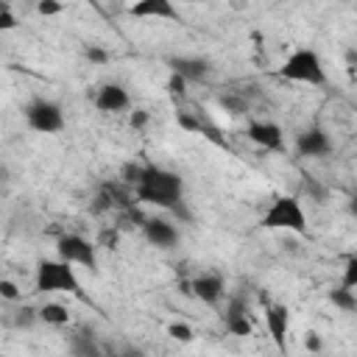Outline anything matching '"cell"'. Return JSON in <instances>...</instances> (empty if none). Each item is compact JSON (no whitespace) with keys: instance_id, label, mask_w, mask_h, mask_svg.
<instances>
[{"instance_id":"6da1fadb","label":"cell","mask_w":357,"mask_h":357,"mask_svg":"<svg viewBox=\"0 0 357 357\" xmlns=\"http://www.w3.org/2000/svg\"><path fill=\"white\" fill-rule=\"evenodd\" d=\"M134 195L142 204L162 206V209L178 215L181 220H192V215L184 204V181L173 170H165L159 165H145V176L139 181V187L134 190Z\"/></svg>"},{"instance_id":"7a4b0ae2","label":"cell","mask_w":357,"mask_h":357,"mask_svg":"<svg viewBox=\"0 0 357 357\" xmlns=\"http://www.w3.org/2000/svg\"><path fill=\"white\" fill-rule=\"evenodd\" d=\"M33 284L39 293H73V296L84 293L75 268L64 259H39Z\"/></svg>"},{"instance_id":"3957f363","label":"cell","mask_w":357,"mask_h":357,"mask_svg":"<svg viewBox=\"0 0 357 357\" xmlns=\"http://www.w3.org/2000/svg\"><path fill=\"white\" fill-rule=\"evenodd\" d=\"M279 75L287 78V81H298V84H312V86H324L326 84V70H324V61L315 50L310 47H298L293 50L284 64L279 67Z\"/></svg>"},{"instance_id":"277c9868","label":"cell","mask_w":357,"mask_h":357,"mask_svg":"<svg viewBox=\"0 0 357 357\" xmlns=\"http://www.w3.org/2000/svg\"><path fill=\"white\" fill-rule=\"evenodd\" d=\"M262 229H284V231H296V234H307V215L301 209V201L293 195H279L268 212L259 220Z\"/></svg>"},{"instance_id":"5b68a950","label":"cell","mask_w":357,"mask_h":357,"mask_svg":"<svg viewBox=\"0 0 357 357\" xmlns=\"http://www.w3.org/2000/svg\"><path fill=\"white\" fill-rule=\"evenodd\" d=\"M25 120L39 134H56V131L64 128V112H61V106L56 100H45V98L28 103Z\"/></svg>"},{"instance_id":"8992f818","label":"cell","mask_w":357,"mask_h":357,"mask_svg":"<svg viewBox=\"0 0 357 357\" xmlns=\"http://www.w3.org/2000/svg\"><path fill=\"white\" fill-rule=\"evenodd\" d=\"M56 251H59V259H64L70 265H81L86 271H98L95 245L89 240H84L81 234H61L56 240Z\"/></svg>"},{"instance_id":"52a82bcc","label":"cell","mask_w":357,"mask_h":357,"mask_svg":"<svg viewBox=\"0 0 357 357\" xmlns=\"http://www.w3.org/2000/svg\"><path fill=\"white\" fill-rule=\"evenodd\" d=\"M245 137H248L254 145L265 148V151H282V148H284V134H282V128H279L276 123H268V120H251V123L245 126Z\"/></svg>"},{"instance_id":"ba28073f","label":"cell","mask_w":357,"mask_h":357,"mask_svg":"<svg viewBox=\"0 0 357 357\" xmlns=\"http://www.w3.org/2000/svg\"><path fill=\"white\" fill-rule=\"evenodd\" d=\"M265 324H268V335H271L273 346L279 351H287V329H290V312H287V307L284 304H268Z\"/></svg>"},{"instance_id":"9c48e42d","label":"cell","mask_w":357,"mask_h":357,"mask_svg":"<svg viewBox=\"0 0 357 357\" xmlns=\"http://www.w3.org/2000/svg\"><path fill=\"white\" fill-rule=\"evenodd\" d=\"M128 14L139 17V20H173V22H181V14L170 0H139V3H134L128 8Z\"/></svg>"},{"instance_id":"30bf717a","label":"cell","mask_w":357,"mask_h":357,"mask_svg":"<svg viewBox=\"0 0 357 357\" xmlns=\"http://www.w3.org/2000/svg\"><path fill=\"white\" fill-rule=\"evenodd\" d=\"M142 234L156 248H173L178 243V229L165 218H148V223L142 226Z\"/></svg>"},{"instance_id":"8fae6325","label":"cell","mask_w":357,"mask_h":357,"mask_svg":"<svg viewBox=\"0 0 357 357\" xmlns=\"http://www.w3.org/2000/svg\"><path fill=\"white\" fill-rule=\"evenodd\" d=\"M167 64L184 81H204L209 75V61L201 59V56H173Z\"/></svg>"},{"instance_id":"7c38bea8","label":"cell","mask_w":357,"mask_h":357,"mask_svg":"<svg viewBox=\"0 0 357 357\" xmlns=\"http://www.w3.org/2000/svg\"><path fill=\"white\" fill-rule=\"evenodd\" d=\"M329 148H332V142L324 128H307L296 137V151L301 156H326Z\"/></svg>"},{"instance_id":"4fadbf2b","label":"cell","mask_w":357,"mask_h":357,"mask_svg":"<svg viewBox=\"0 0 357 357\" xmlns=\"http://www.w3.org/2000/svg\"><path fill=\"white\" fill-rule=\"evenodd\" d=\"M95 106H98V112H106V114L123 112V109H128V92L120 84H106L98 89Z\"/></svg>"},{"instance_id":"5bb4252c","label":"cell","mask_w":357,"mask_h":357,"mask_svg":"<svg viewBox=\"0 0 357 357\" xmlns=\"http://www.w3.org/2000/svg\"><path fill=\"white\" fill-rule=\"evenodd\" d=\"M192 296L201 298L204 304H218L220 296H223V279L218 273H204V276H195L192 279Z\"/></svg>"},{"instance_id":"9a60e30c","label":"cell","mask_w":357,"mask_h":357,"mask_svg":"<svg viewBox=\"0 0 357 357\" xmlns=\"http://www.w3.org/2000/svg\"><path fill=\"white\" fill-rule=\"evenodd\" d=\"M39 321H45V324H50V326H64V324L70 321V312H67L64 304L50 301V304H45V307L39 310Z\"/></svg>"},{"instance_id":"2e32d148","label":"cell","mask_w":357,"mask_h":357,"mask_svg":"<svg viewBox=\"0 0 357 357\" xmlns=\"http://www.w3.org/2000/svg\"><path fill=\"white\" fill-rule=\"evenodd\" d=\"M70 351H73V357H103L100 354V349L92 343V337L89 335H73V340H70Z\"/></svg>"},{"instance_id":"e0dca14e","label":"cell","mask_w":357,"mask_h":357,"mask_svg":"<svg viewBox=\"0 0 357 357\" xmlns=\"http://www.w3.org/2000/svg\"><path fill=\"white\" fill-rule=\"evenodd\" d=\"M329 301H332L337 310H343V312H354V310H357V296H354L349 287H343V284L329 293Z\"/></svg>"},{"instance_id":"ac0fdd59","label":"cell","mask_w":357,"mask_h":357,"mask_svg":"<svg viewBox=\"0 0 357 357\" xmlns=\"http://www.w3.org/2000/svg\"><path fill=\"white\" fill-rule=\"evenodd\" d=\"M142 176H145V165H139V162H126L123 170H120V181L128 184V187H134V190L139 187Z\"/></svg>"},{"instance_id":"d6986e66","label":"cell","mask_w":357,"mask_h":357,"mask_svg":"<svg viewBox=\"0 0 357 357\" xmlns=\"http://www.w3.org/2000/svg\"><path fill=\"white\" fill-rule=\"evenodd\" d=\"M145 223H148V218L137 206H128V209L120 212V229H142Z\"/></svg>"},{"instance_id":"ffe728a7","label":"cell","mask_w":357,"mask_h":357,"mask_svg":"<svg viewBox=\"0 0 357 357\" xmlns=\"http://www.w3.org/2000/svg\"><path fill=\"white\" fill-rule=\"evenodd\" d=\"M176 123H178V128H184L190 134H201V126H204V120L190 112H176Z\"/></svg>"},{"instance_id":"44dd1931","label":"cell","mask_w":357,"mask_h":357,"mask_svg":"<svg viewBox=\"0 0 357 357\" xmlns=\"http://www.w3.org/2000/svg\"><path fill=\"white\" fill-rule=\"evenodd\" d=\"M167 335L173 337V340H178V343H190L195 335H192V329L184 324V321H173V324H167Z\"/></svg>"},{"instance_id":"7402d4cb","label":"cell","mask_w":357,"mask_h":357,"mask_svg":"<svg viewBox=\"0 0 357 357\" xmlns=\"http://www.w3.org/2000/svg\"><path fill=\"white\" fill-rule=\"evenodd\" d=\"M226 329H229L231 335H237V337H248V335H251V321H248V315L229 318V321H226Z\"/></svg>"},{"instance_id":"603a6c76","label":"cell","mask_w":357,"mask_h":357,"mask_svg":"<svg viewBox=\"0 0 357 357\" xmlns=\"http://www.w3.org/2000/svg\"><path fill=\"white\" fill-rule=\"evenodd\" d=\"M201 137H206V139H209V142H215L218 148H229L226 137H223V134H220V131H218L212 123H206V120H204V126H201Z\"/></svg>"},{"instance_id":"cb8c5ba5","label":"cell","mask_w":357,"mask_h":357,"mask_svg":"<svg viewBox=\"0 0 357 357\" xmlns=\"http://www.w3.org/2000/svg\"><path fill=\"white\" fill-rule=\"evenodd\" d=\"M167 92L173 95V98H184L187 95V81L181 78V75H176V73H170V78H167Z\"/></svg>"},{"instance_id":"d4e9b609","label":"cell","mask_w":357,"mask_h":357,"mask_svg":"<svg viewBox=\"0 0 357 357\" xmlns=\"http://www.w3.org/2000/svg\"><path fill=\"white\" fill-rule=\"evenodd\" d=\"M39 318V312H33L31 307H20L17 312H14V324L17 326H22V329H28V326H33V321Z\"/></svg>"},{"instance_id":"484cf974","label":"cell","mask_w":357,"mask_h":357,"mask_svg":"<svg viewBox=\"0 0 357 357\" xmlns=\"http://www.w3.org/2000/svg\"><path fill=\"white\" fill-rule=\"evenodd\" d=\"M343 287H349V290L357 287V257H351L343 268Z\"/></svg>"},{"instance_id":"4316f807","label":"cell","mask_w":357,"mask_h":357,"mask_svg":"<svg viewBox=\"0 0 357 357\" xmlns=\"http://www.w3.org/2000/svg\"><path fill=\"white\" fill-rule=\"evenodd\" d=\"M36 11H39L42 17H56V14L64 11V6L56 3V0H39V3H36Z\"/></svg>"},{"instance_id":"83f0119b","label":"cell","mask_w":357,"mask_h":357,"mask_svg":"<svg viewBox=\"0 0 357 357\" xmlns=\"http://www.w3.org/2000/svg\"><path fill=\"white\" fill-rule=\"evenodd\" d=\"M84 56H86L92 64H106V61H109V53H106L100 45H89V47L84 50Z\"/></svg>"},{"instance_id":"f1b7e54d","label":"cell","mask_w":357,"mask_h":357,"mask_svg":"<svg viewBox=\"0 0 357 357\" xmlns=\"http://www.w3.org/2000/svg\"><path fill=\"white\" fill-rule=\"evenodd\" d=\"M245 312H248V310H245V301H243L240 296H234V298L229 301V307H226V315H223V318L229 321V318H240V315H245Z\"/></svg>"},{"instance_id":"f546056e","label":"cell","mask_w":357,"mask_h":357,"mask_svg":"<svg viewBox=\"0 0 357 357\" xmlns=\"http://www.w3.org/2000/svg\"><path fill=\"white\" fill-rule=\"evenodd\" d=\"M14 25H17V17L11 14V6H8V3H0V28L8 31V28H14Z\"/></svg>"},{"instance_id":"4dcf8cb0","label":"cell","mask_w":357,"mask_h":357,"mask_svg":"<svg viewBox=\"0 0 357 357\" xmlns=\"http://www.w3.org/2000/svg\"><path fill=\"white\" fill-rule=\"evenodd\" d=\"M0 296L8 298V301H14V298H20V287L11 279H0Z\"/></svg>"},{"instance_id":"1f68e13d","label":"cell","mask_w":357,"mask_h":357,"mask_svg":"<svg viewBox=\"0 0 357 357\" xmlns=\"http://www.w3.org/2000/svg\"><path fill=\"white\" fill-rule=\"evenodd\" d=\"M128 126L131 128H145L148 126V112L145 109H134L131 117H128Z\"/></svg>"},{"instance_id":"d6a6232c","label":"cell","mask_w":357,"mask_h":357,"mask_svg":"<svg viewBox=\"0 0 357 357\" xmlns=\"http://www.w3.org/2000/svg\"><path fill=\"white\" fill-rule=\"evenodd\" d=\"M117 237H120L117 226H114V229H103V231H100V245H106V248H117Z\"/></svg>"},{"instance_id":"836d02e7","label":"cell","mask_w":357,"mask_h":357,"mask_svg":"<svg viewBox=\"0 0 357 357\" xmlns=\"http://www.w3.org/2000/svg\"><path fill=\"white\" fill-rule=\"evenodd\" d=\"M220 103H223L226 109H231V114H243V112L248 109V106H245V100H237V98H223Z\"/></svg>"},{"instance_id":"e575fe53","label":"cell","mask_w":357,"mask_h":357,"mask_svg":"<svg viewBox=\"0 0 357 357\" xmlns=\"http://www.w3.org/2000/svg\"><path fill=\"white\" fill-rule=\"evenodd\" d=\"M304 346H307V351H321V335L318 332H307V337H304Z\"/></svg>"},{"instance_id":"d590c367","label":"cell","mask_w":357,"mask_h":357,"mask_svg":"<svg viewBox=\"0 0 357 357\" xmlns=\"http://www.w3.org/2000/svg\"><path fill=\"white\" fill-rule=\"evenodd\" d=\"M346 61H349V67H354V70H357V50H354V47H349V50H346Z\"/></svg>"},{"instance_id":"8d00e7d4","label":"cell","mask_w":357,"mask_h":357,"mask_svg":"<svg viewBox=\"0 0 357 357\" xmlns=\"http://www.w3.org/2000/svg\"><path fill=\"white\" fill-rule=\"evenodd\" d=\"M114 357H142V351H139V349H123V351H117Z\"/></svg>"},{"instance_id":"74e56055","label":"cell","mask_w":357,"mask_h":357,"mask_svg":"<svg viewBox=\"0 0 357 357\" xmlns=\"http://www.w3.org/2000/svg\"><path fill=\"white\" fill-rule=\"evenodd\" d=\"M349 215H354V218H357V195H351V198H349Z\"/></svg>"},{"instance_id":"f35d334b","label":"cell","mask_w":357,"mask_h":357,"mask_svg":"<svg viewBox=\"0 0 357 357\" xmlns=\"http://www.w3.org/2000/svg\"><path fill=\"white\" fill-rule=\"evenodd\" d=\"M354 78H357V73H354Z\"/></svg>"}]
</instances>
